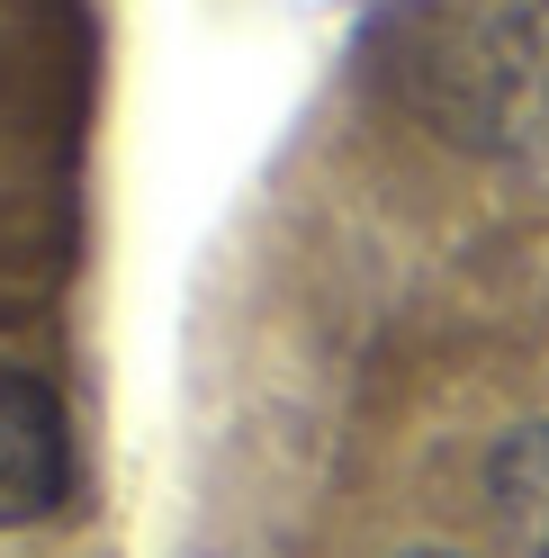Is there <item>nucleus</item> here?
Here are the masks:
<instances>
[{
  "mask_svg": "<svg viewBox=\"0 0 549 558\" xmlns=\"http://www.w3.org/2000/svg\"><path fill=\"white\" fill-rule=\"evenodd\" d=\"M73 496V424L37 369L0 361V532H27Z\"/></svg>",
  "mask_w": 549,
  "mask_h": 558,
  "instance_id": "f03ea898",
  "label": "nucleus"
},
{
  "mask_svg": "<svg viewBox=\"0 0 549 558\" xmlns=\"http://www.w3.org/2000/svg\"><path fill=\"white\" fill-rule=\"evenodd\" d=\"M405 558H468V549H405Z\"/></svg>",
  "mask_w": 549,
  "mask_h": 558,
  "instance_id": "20e7f679",
  "label": "nucleus"
},
{
  "mask_svg": "<svg viewBox=\"0 0 549 558\" xmlns=\"http://www.w3.org/2000/svg\"><path fill=\"white\" fill-rule=\"evenodd\" d=\"M496 513L513 522L523 558H549V424H523L496 450Z\"/></svg>",
  "mask_w": 549,
  "mask_h": 558,
  "instance_id": "7ed1b4c3",
  "label": "nucleus"
},
{
  "mask_svg": "<svg viewBox=\"0 0 549 558\" xmlns=\"http://www.w3.org/2000/svg\"><path fill=\"white\" fill-rule=\"evenodd\" d=\"M379 82L460 154H549V0H396Z\"/></svg>",
  "mask_w": 549,
  "mask_h": 558,
  "instance_id": "f257e3e1",
  "label": "nucleus"
}]
</instances>
